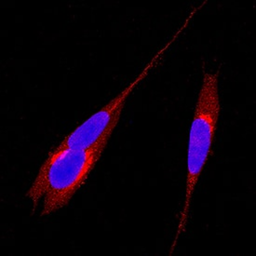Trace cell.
I'll return each instance as SVG.
<instances>
[{"mask_svg":"<svg viewBox=\"0 0 256 256\" xmlns=\"http://www.w3.org/2000/svg\"><path fill=\"white\" fill-rule=\"evenodd\" d=\"M106 144L88 149H64L48 154L38 174L27 192L32 203V214L43 198L40 216H50L66 206L100 160Z\"/></svg>","mask_w":256,"mask_h":256,"instance_id":"6da1fadb","label":"cell"},{"mask_svg":"<svg viewBox=\"0 0 256 256\" xmlns=\"http://www.w3.org/2000/svg\"><path fill=\"white\" fill-rule=\"evenodd\" d=\"M218 76V72H205L203 76L202 86L198 97L195 115L189 132L188 174L184 202L180 214L178 228L170 247V254H172L176 250L179 238L186 230L193 193L203 168L208 162L212 142L214 140L221 109Z\"/></svg>","mask_w":256,"mask_h":256,"instance_id":"7a4b0ae2","label":"cell"},{"mask_svg":"<svg viewBox=\"0 0 256 256\" xmlns=\"http://www.w3.org/2000/svg\"><path fill=\"white\" fill-rule=\"evenodd\" d=\"M200 7L202 6L196 8L190 12L188 18L184 20L182 26L179 27L176 34L158 50V52L142 70L141 73L135 78L134 80L132 81L113 100L102 106L98 112L90 116L86 122H83L80 126H78L71 134L66 135V137L62 140L59 146L52 149L48 154H56L64 149H88L99 144H108L110 136L116 124L120 122L122 110L128 99V95L134 92V90L140 84L142 80L148 76L150 70L153 69L156 64L160 61L163 55L177 40L179 36L182 34L184 30L188 26L190 20H192L196 12Z\"/></svg>","mask_w":256,"mask_h":256,"instance_id":"3957f363","label":"cell"}]
</instances>
